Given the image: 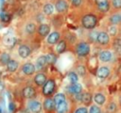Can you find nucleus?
I'll use <instances>...</instances> for the list:
<instances>
[{
    "mask_svg": "<svg viewBox=\"0 0 121 113\" xmlns=\"http://www.w3.org/2000/svg\"><path fill=\"white\" fill-rule=\"evenodd\" d=\"M95 11H85L79 16V26L84 30H92L98 27L99 17Z\"/></svg>",
    "mask_w": 121,
    "mask_h": 113,
    "instance_id": "obj_1",
    "label": "nucleus"
},
{
    "mask_svg": "<svg viewBox=\"0 0 121 113\" xmlns=\"http://www.w3.org/2000/svg\"><path fill=\"white\" fill-rule=\"evenodd\" d=\"M73 51L74 54L78 59H87L92 51V45L86 42L83 39H79L77 41V43L73 46Z\"/></svg>",
    "mask_w": 121,
    "mask_h": 113,
    "instance_id": "obj_2",
    "label": "nucleus"
},
{
    "mask_svg": "<svg viewBox=\"0 0 121 113\" xmlns=\"http://www.w3.org/2000/svg\"><path fill=\"white\" fill-rule=\"evenodd\" d=\"M94 46L99 49L112 48V38L105 29V28H99V31Z\"/></svg>",
    "mask_w": 121,
    "mask_h": 113,
    "instance_id": "obj_3",
    "label": "nucleus"
},
{
    "mask_svg": "<svg viewBox=\"0 0 121 113\" xmlns=\"http://www.w3.org/2000/svg\"><path fill=\"white\" fill-rule=\"evenodd\" d=\"M57 83L54 78H48L45 84L42 87V94L44 98H50L53 97L57 93Z\"/></svg>",
    "mask_w": 121,
    "mask_h": 113,
    "instance_id": "obj_4",
    "label": "nucleus"
},
{
    "mask_svg": "<svg viewBox=\"0 0 121 113\" xmlns=\"http://www.w3.org/2000/svg\"><path fill=\"white\" fill-rule=\"evenodd\" d=\"M95 10L98 14H109L111 11V0H93Z\"/></svg>",
    "mask_w": 121,
    "mask_h": 113,
    "instance_id": "obj_5",
    "label": "nucleus"
},
{
    "mask_svg": "<svg viewBox=\"0 0 121 113\" xmlns=\"http://www.w3.org/2000/svg\"><path fill=\"white\" fill-rule=\"evenodd\" d=\"M54 7L57 14L64 16L68 14L69 10L71 9L70 0H57L54 2Z\"/></svg>",
    "mask_w": 121,
    "mask_h": 113,
    "instance_id": "obj_6",
    "label": "nucleus"
},
{
    "mask_svg": "<svg viewBox=\"0 0 121 113\" xmlns=\"http://www.w3.org/2000/svg\"><path fill=\"white\" fill-rule=\"evenodd\" d=\"M114 55H115V52L112 51L111 48L99 49V51L97 53V58H98L99 63H101L103 65H106V64H110L113 61Z\"/></svg>",
    "mask_w": 121,
    "mask_h": 113,
    "instance_id": "obj_7",
    "label": "nucleus"
},
{
    "mask_svg": "<svg viewBox=\"0 0 121 113\" xmlns=\"http://www.w3.org/2000/svg\"><path fill=\"white\" fill-rule=\"evenodd\" d=\"M62 38V31L59 30V29H53L48 36L44 39V43L46 46L48 47H54V46Z\"/></svg>",
    "mask_w": 121,
    "mask_h": 113,
    "instance_id": "obj_8",
    "label": "nucleus"
},
{
    "mask_svg": "<svg viewBox=\"0 0 121 113\" xmlns=\"http://www.w3.org/2000/svg\"><path fill=\"white\" fill-rule=\"evenodd\" d=\"M51 25L49 23H40L38 24V28H37V36L40 38V39H45L48 34L51 32Z\"/></svg>",
    "mask_w": 121,
    "mask_h": 113,
    "instance_id": "obj_9",
    "label": "nucleus"
},
{
    "mask_svg": "<svg viewBox=\"0 0 121 113\" xmlns=\"http://www.w3.org/2000/svg\"><path fill=\"white\" fill-rule=\"evenodd\" d=\"M111 73H112V68H111V66L108 64H106V65L99 66L95 74L97 79L106 80V79H108L110 77Z\"/></svg>",
    "mask_w": 121,
    "mask_h": 113,
    "instance_id": "obj_10",
    "label": "nucleus"
},
{
    "mask_svg": "<svg viewBox=\"0 0 121 113\" xmlns=\"http://www.w3.org/2000/svg\"><path fill=\"white\" fill-rule=\"evenodd\" d=\"M69 47H70V46H69V44L67 43V41H66L64 38H61V39L54 46V47H53V52H54L57 56H59V55H60V54L66 52Z\"/></svg>",
    "mask_w": 121,
    "mask_h": 113,
    "instance_id": "obj_11",
    "label": "nucleus"
},
{
    "mask_svg": "<svg viewBox=\"0 0 121 113\" xmlns=\"http://www.w3.org/2000/svg\"><path fill=\"white\" fill-rule=\"evenodd\" d=\"M86 66L89 72L95 73L96 69L99 66V61L97 58V55H90L86 60Z\"/></svg>",
    "mask_w": 121,
    "mask_h": 113,
    "instance_id": "obj_12",
    "label": "nucleus"
},
{
    "mask_svg": "<svg viewBox=\"0 0 121 113\" xmlns=\"http://www.w3.org/2000/svg\"><path fill=\"white\" fill-rule=\"evenodd\" d=\"M26 107L31 113H42L43 112V104L36 99L28 100L26 104Z\"/></svg>",
    "mask_w": 121,
    "mask_h": 113,
    "instance_id": "obj_13",
    "label": "nucleus"
},
{
    "mask_svg": "<svg viewBox=\"0 0 121 113\" xmlns=\"http://www.w3.org/2000/svg\"><path fill=\"white\" fill-rule=\"evenodd\" d=\"M37 28H38V24L36 21H28L24 26V33L28 37H32L36 34Z\"/></svg>",
    "mask_w": 121,
    "mask_h": 113,
    "instance_id": "obj_14",
    "label": "nucleus"
},
{
    "mask_svg": "<svg viewBox=\"0 0 121 113\" xmlns=\"http://www.w3.org/2000/svg\"><path fill=\"white\" fill-rule=\"evenodd\" d=\"M43 111H44V113H56V104L52 97L43 99Z\"/></svg>",
    "mask_w": 121,
    "mask_h": 113,
    "instance_id": "obj_15",
    "label": "nucleus"
},
{
    "mask_svg": "<svg viewBox=\"0 0 121 113\" xmlns=\"http://www.w3.org/2000/svg\"><path fill=\"white\" fill-rule=\"evenodd\" d=\"M98 31H99V28H96L92 29V30H85V33H84V36L82 39L91 45H95Z\"/></svg>",
    "mask_w": 121,
    "mask_h": 113,
    "instance_id": "obj_16",
    "label": "nucleus"
},
{
    "mask_svg": "<svg viewBox=\"0 0 121 113\" xmlns=\"http://www.w3.org/2000/svg\"><path fill=\"white\" fill-rule=\"evenodd\" d=\"M31 47L27 44H21L17 48V53L22 59H26L31 54Z\"/></svg>",
    "mask_w": 121,
    "mask_h": 113,
    "instance_id": "obj_17",
    "label": "nucleus"
},
{
    "mask_svg": "<svg viewBox=\"0 0 121 113\" xmlns=\"http://www.w3.org/2000/svg\"><path fill=\"white\" fill-rule=\"evenodd\" d=\"M42 12L44 16L46 17H51L53 16L56 11H55V7H54V3L51 2V1H48V2H45L43 7H42Z\"/></svg>",
    "mask_w": 121,
    "mask_h": 113,
    "instance_id": "obj_18",
    "label": "nucleus"
},
{
    "mask_svg": "<svg viewBox=\"0 0 121 113\" xmlns=\"http://www.w3.org/2000/svg\"><path fill=\"white\" fill-rule=\"evenodd\" d=\"M22 95L24 98H26L27 100L35 99V97L37 96V90L32 85H26L22 89Z\"/></svg>",
    "mask_w": 121,
    "mask_h": 113,
    "instance_id": "obj_19",
    "label": "nucleus"
},
{
    "mask_svg": "<svg viewBox=\"0 0 121 113\" xmlns=\"http://www.w3.org/2000/svg\"><path fill=\"white\" fill-rule=\"evenodd\" d=\"M93 102L94 104H97L98 106H103L107 103V97L106 95L101 91H96L93 94Z\"/></svg>",
    "mask_w": 121,
    "mask_h": 113,
    "instance_id": "obj_20",
    "label": "nucleus"
},
{
    "mask_svg": "<svg viewBox=\"0 0 121 113\" xmlns=\"http://www.w3.org/2000/svg\"><path fill=\"white\" fill-rule=\"evenodd\" d=\"M21 71L23 72L24 75L26 76H32L36 73V67L35 65L31 62H26L25 63L22 67H21Z\"/></svg>",
    "mask_w": 121,
    "mask_h": 113,
    "instance_id": "obj_21",
    "label": "nucleus"
},
{
    "mask_svg": "<svg viewBox=\"0 0 121 113\" xmlns=\"http://www.w3.org/2000/svg\"><path fill=\"white\" fill-rule=\"evenodd\" d=\"M47 79H48V77H47L46 73H44L43 71H41V72H37L34 75L33 82H34V84L38 87H43V85L45 84V82L47 81Z\"/></svg>",
    "mask_w": 121,
    "mask_h": 113,
    "instance_id": "obj_22",
    "label": "nucleus"
},
{
    "mask_svg": "<svg viewBox=\"0 0 121 113\" xmlns=\"http://www.w3.org/2000/svg\"><path fill=\"white\" fill-rule=\"evenodd\" d=\"M34 65H35V67H36V71H38V72L43 71V69L48 66L47 61H46L45 54H44V55H40V56L36 59Z\"/></svg>",
    "mask_w": 121,
    "mask_h": 113,
    "instance_id": "obj_23",
    "label": "nucleus"
},
{
    "mask_svg": "<svg viewBox=\"0 0 121 113\" xmlns=\"http://www.w3.org/2000/svg\"><path fill=\"white\" fill-rule=\"evenodd\" d=\"M66 90L68 91V93L70 95L74 96V95H78V94L82 93V91L84 89L79 83H75V84H70L69 85H67Z\"/></svg>",
    "mask_w": 121,
    "mask_h": 113,
    "instance_id": "obj_24",
    "label": "nucleus"
},
{
    "mask_svg": "<svg viewBox=\"0 0 121 113\" xmlns=\"http://www.w3.org/2000/svg\"><path fill=\"white\" fill-rule=\"evenodd\" d=\"M107 22H108V25H115V26H120L121 27L120 12L109 13V16L107 18Z\"/></svg>",
    "mask_w": 121,
    "mask_h": 113,
    "instance_id": "obj_25",
    "label": "nucleus"
},
{
    "mask_svg": "<svg viewBox=\"0 0 121 113\" xmlns=\"http://www.w3.org/2000/svg\"><path fill=\"white\" fill-rule=\"evenodd\" d=\"M81 104L84 106L89 107L93 104V94L88 90H83L81 93Z\"/></svg>",
    "mask_w": 121,
    "mask_h": 113,
    "instance_id": "obj_26",
    "label": "nucleus"
},
{
    "mask_svg": "<svg viewBox=\"0 0 121 113\" xmlns=\"http://www.w3.org/2000/svg\"><path fill=\"white\" fill-rule=\"evenodd\" d=\"M74 71L78 75V77H85L87 75V73L89 72L87 69V66L85 64L83 63H78L77 65H75L74 66Z\"/></svg>",
    "mask_w": 121,
    "mask_h": 113,
    "instance_id": "obj_27",
    "label": "nucleus"
},
{
    "mask_svg": "<svg viewBox=\"0 0 121 113\" xmlns=\"http://www.w3.org/2000/svg\"><path fill=\"white\" fill-rule=\"evenodd\" d=\"M105 29L107 30V32L109 33V35L111 36V38H114L118 35L121 34V27L120 26H115V25H108Z\"/></svg>",
    "mask_w": 121,
    "mask_h": 113,
    "instance_id": "obj_28",
    "label": "nucleus"
},
{
    "mask_svg": "<svg viewBox=\"0 0 121 113\" xmlns=\"http://www.w3.org/2000/svg\"><path fill=\"white\" fill-rule=\"evenodd\" d=\"M69 112V101L66 100L56 105V113H68Z\"/></svg>",
    "mask_w": 121,
    "mask_h": 113,
    "instance_id": "obj_29",
    "label": "nucleus"
},
{
    "mask_svg": "<svg viewBox=\"0 0 121 113\" xmlns=\"http://www.w3.org/2000/svg\"><path fill=\"white\" fill-rule=\"evenodd\" d=\"M112 48L114 52L121 51V34L112 39Z\"/></svg>",
    "mask_w": 121,
    "mask_h": 113,
    "instance_id": "obj_30",
    "label": "nucleus"
},
{
    "mask_svg": "<svg viewBox=\"0 0 121 113\" xmlns=\"http://www.w3.org/2000/svg\"><path fill=\"white\" fill-rule=\"evenodd\" d=\"M6 67H7V70H8L9 72L13 73V72H15V71L18 69V67H19V63H18V61L14 60V59H11V60L7 64Z\"/></svg>",
    "mask_w": 121,
    "mask_h": 113,
    "instance_id": "obj_31",
    "label": "nucleus"
},
{
    "mask_svg": "<svg viewBox=\"0 0 121 113\" xmlns=\"http://www.w3.org/2000/svg\"><path fill=\"white\" fill-rule=\"evenodd\" d=\"M121 11V0H111V11L112 12H120Z\"/></svg>",
    "mask_w": 121,
    "mask_h": 113,
    "instance_id": "obj_32",
    "label": "nucleus"
},
{
    "mask_svg": "<svg viewBox=\"0 0 121 113\" xmlns=\"http://www.w3.org/2000/svg\"><path fill=\"white\" fill-rule=\"evenodd\" d=\"M52 98H53V100H54L56 105L67 100V96H66L64 93H62V92H57Z\"/></svg>",
    "mask_w": 121,
    "mask_h": 113,
    "instance_id": "obj_33",
    "label": "nucleus"
},
{
    "mask_svg": "<svg viewBox=\"0 0 121 113\" xmlns=\"http://www.w3.org/2000/svg\"><path fill=\"white\" fill-rule=\"evenodd\" d=\"M118 110V105L114 101H111L106 105V112L107 113H116Z\"/></svg>",
    "mask_w": 121,
    "mask_h": 113,
    "instance_id": "obj_34",
    "label": "nucleus"
},
{
    "mask_svg": "<svg viewBox=\"0 0 121 113\" xmlns=\"http://www.w3.org/2000/svg\"><path fill=\"white\" fill-rule=\"evenodd\" d=\"M78 75L74 71V70H71L67 73V79L69 81L70 84H75V83H78Z\"/></svg>",
    "mask_w": 121,
    "mask_h": 113,
    "instance_id": "obj_35",
    "label": "nucleus"
},
{
    "mask_svg": "<svg viewBox=\"0 0 121 113\" xmlns=\"http://www.w3.org/2000/svg\"><path fill=\"white\" fill-rule=\"evenodd\" d=\"M45 57H46V61H47L48 66H49V65H54V64L56 63V61H57V58H58V56H57L53 51L46 53V54H45Z\"/></svg>",
    "mask_w": 121,
    "mask_h": 113,
    "instance_id": "obj_36",
    "label": "nucleus"
},
{
    "mask_svg": "<svg viewBox=\"0 0 121 113\" xmlns=\"http://www.w3.org/2000/svg\"><path fill=\"white\" fill-rule=\"evenodd\" d=\"M11 60L10 58V55L7 52H3L1 53L0 55V64L1 65H4V66H7V64Z\"/></svg>",
    "mask_w": 121,
    "mask_h": 113,
    "instance_id": "obj_37",
    "label": "nucleus"
},
{
    "mask_svg": "<svg viewBox=\"0 0 121 113\" xmlns=\"http://www.w3.org/2000/svg\"><path fill=\"white\" fill-rule=\"evenodd\" d=\"M83 0H70L71 9H80L83 6Z\"/></svg>",
    "mask_w": 121,
    "mask_h": 113,
    "instance_id": "obj_38",
    "label": "nucleus"
},
{
    "mask_svg": "<svg viewBox=\"0 0 121 113\" xmlns=\"http://www.w3.org/2000/svg\"><path fill=\"white\" fill-rule=\"evenodd\" d=\"M88 113H101V107L95 104H92L88 107Z\"/></svg>",
    "mask_w": 121,
    "mask_h": 113,
    "instance_id": "obj_39",
    "label": "nucleus"
},
{
    "mask_svg": "<svg viewBox=\"0 0 121 113\" xmlns=\"http://www.w3.org/2000/svg\"><path fill=\"white\" fill-rule=\"evenodd\" d=\"M0 19H1L2 22H4V23H8V22L10 21L11 16H10L9 13H7V12H1V14H0Z\"/></svg>",
    "mask_w": 121,
    "mask_h": 113,
    "instance_id": "obj_40",
    "label": "nucleus"
},
{
    "mask_svg": "<svg viewBox=\"0 0 121 113\" xmlns=\"http://www.w3.org/2000/svg\"><path fill=\"white\" fill-rule=\"evenodd\" d=\"M73 113H88V107L84 105H79L77 108H75Z\"/></svg>",
    "mask_w": 121,
    "mask_h": 113,
    "instance_id": "obj_41",
    "label": "nucleus"
},
{
    "mask_svg": "<svg viewBox=\"0 0 121 113\" xmlns=\"http://www.w3.org/2000/svg\"><path fill=\"white\" fill-rule=\"evenodd\" d=\"M9 109L10 112H13V111L15 110V105H14V104H13L12 102L9 103Z\"/></svg>",
    "mask_w": 121,
    "mask_h": 113,
    "instance_id": "obj_42",
    "label": "nucleus"
},
{
    "mask_svg": "<svg viewBox=\"0 0 121 113\" xmlns=\"http://www.w3.org/2000/svg\"><path fill=\"white\" fill-rule=\"evenodd\" d=\"M4 88H5V84H4V82H3V81H1V80H0V93L4 90Z\"/></svg>",
    "mask_w": 121,
    "mask_h": 113,
    "instance_id": "obj_43",
    "label": "nucleus"
},
{
    "mask_svg": "<svg viewBox=\"0 0 121 113\" xmlns=\"http://www.w3.org/2000/svg\"><path fill=\"white\" fill-rule=\"evenodd\" d=\"M2 112H3V110H2V108L0 107V113H2Z\"/></svg>",
    "mask_w": 121,
    "mask_h": 113,
    "instance_id": "obj_44",
    "label": "nucleus"
},
{
    "mask_svg": "<svg viewBox=\"0 0 121 113\" xmlns=\"http://www.w3.org/2000/svg\"><path fill=\"white\" fill-rule=\"evenodd\" d=\"M49 1H51V2H53V3H54V2H55V1H57V0H49Z\"/></svg>",
    "mask_w": 121,
    "mask_h": 113,
    "instance_id": "obj_45",
    "label": "nucleus"
},
{
    "mask_svg": "<svg viewBox=\"0 0 121 113\" xmlns=\"http://www.w3.org/2000/svg\"><path fill=\"white\" fill-rule=\"evenodd\" d=\"M120 17H121V11H120Z\"/></svg>",
    "mask_w": 121,
    "mask_h": 113,
    "instance_id": "obj_46",
    "label": "nucleus"
},
{
    "mask_svg": "<svg viewBox=\"0 0 121 113\" xmlns=\"http://www.w3.org/2000/svg\"><path fill=\"white\" fill-rule=\"evenodd\" d=\"M0 74H1V72H0Z\"/></svg>",
    "mask_w": 121,
    "mask_h": 113,
    "instance_id": "obj_47",
    "label": "nucleus"
}]
</instances>
